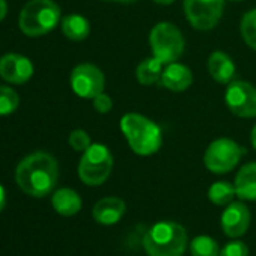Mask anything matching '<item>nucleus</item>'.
Wrapping results in <instances>:
<instances>
[{
    "mask_svg": "<svg viewBox=\"0 0 256 256\" xmlns=\"http://www.w3.org/2000/svg\"><path fill=\"white\" fill-rule=\"evenodd\" d=\"M59 180V164L48 152H34L23 158L16 170L18 187L29 196L44 198L50 194Z\"/></svg>",
    "mask_w": 256,
    "mask_h": 256,
    "instance_id": "1",
    "label": "nucleus"
},
{
    "mask_svg": "<svg viewBox=\"0 0 256 256\" xmlns=\"http://www.w3.org/2000/svg\"><path fill=\"white\" fill-rule=\"evenodd\" d=\"M120 132L130 150L140 157L157 154L163 145L160 125L140 113L124 114L120 119Z\"/></svg>",
    "mask_w": 256,
    "mask_h": 256,
    "instance_id": "2",
    "label": "nucleus"
},
{
    "mask_svg": "<svg viewBox=\"0 0 256 256\" xmlns=\"http://www.w3.org/2000/svg\"><path fill=\"white\" fill-rule=\"evenodd\" d=\"M148 256H182L188 246V235L176 222H158L150 228L142 240Z\"/></svg>",
    "mask_w": 256,
    "mask_h": 256,
    "instance_id": "3",
    "label": "nucleus"
},
{
    "mask_svg": "<svg viewBox=\"0 0 256 256\" xmlns=\"http://www.w3.org/2000/svg\"><path fill=\"white\" fill-rule=\"evenodd\" d=\"M60 17V6L53 0H30L20 14L18 24L24 35L38 38L54 30Z\"/></svg>",
    "mask_w": 256,
    "mask_h": 256,
    "instance_id": "4",
    "label": "nucleus"
},
{
    "mask_svg": "<svg viewBox=\"0 0 256 256\" xmlns=\"http://www.w3.org/2000/svg\"><path fill=\"white\" fill-rule=\"evenodd\" d=\"M113 154L102 144H92L78 163V176L89 187L102 186L113 170Z\"/></svg>",
    "mask_w": 256,
    "mask_h": 256,
    "instance_id": "5",
    "label": "nucleus"
},
{
    "mask_svg": "<svg viewBox=\"0 0 256 256\" xmlns=\"http://www.w3.org/2000/svg\"><path fill=\"white\" fill-rule=\"evenodd\" d=\"M150 46L152 56L162 60L164 65L178 62L184 54L186 40L182 32L169 22L157 23L150 34Z\"/></svg>",
    "mask_w": 256,
    "mask_h": 256,
    "instance_id": "6",
    "label": "nucleus"
},
{
    "mask_svg": "<svg viewBox=\"0 0 256 256\" xmlns=\"http://www.w3.org/2000/svg\"><path fill=\"white\" fill-rule=\"evenodd\" d=\"M246 154V150L240 146L235 140L228 138H220L210 144V146L205 151L204 163L205 168L216 174V175H224L234 170L242 156Z\"/></svg>",
    "mask_w": 256,
    "mask_h": 256,
    "instance_id": "7",
    "label": "nucleus"
},
{
    "mask_svg": "<svg viewBox=\"0 0 256 256\" xmlns=\"http://www.w3.org/2000/svg\"><path fill=\"white\" fill-rule=\"evenodd\" d=\"M182 6L190 26L208 32L220 23L224 12V0H184Z\"/></svg>",
    "mask_w": 256,
    "mask_h": 256,
    "instance_id": "8",
    "label": "nucleus"
},
{
    "mask_svg": "<svg viewBox=\"0 0 256 256\" xmlns=\"http://www.w3.org/2000/svg\"><path fill=\"white\" fill-rule=\"evenodd\" d=\"M72 92L83 100H94L106 89V76L94 64L77 65L70 77Z\"/></svg>",
    "mask_w": 256,
    "mask_h": 256,
    "instance_id": "9",
    "label": "nucleus"
},
{
    "mask_svg": "<svg viewBox=\"0 0 256 256\" xmlns=\"http://www.w3.org/2000/svg\"><path fill=\"white\" fill-rule=\"evenodd\" d=\"M229 112L242 119L256 118V86L248 82H230L224 92Z\"/></svg>",
    "mask_w": 256,
    "mask_h": 256,
    "instance_id": "10",
    "label": "nucleus"
},
{
    "mask_svg": "<svg viewBox=\"0 0 256 256\" xmlns=\"http://www.w3.org/2000/svg\"><path fill=\"white\" fill-rule=\"evenodd\" d=\"M250 220L252 216L247 205L244 202H232L223 211L220 223L224 235L236 240L248 230Z\"/></svg>",
    "mask_w": 256,
    "mask_h": 256,
    "instance_id": "11",
    "label": "nucleus"
},
{
    "mask_svg": "<svg viewBox=\"0 0 256 256\" xmlns=\"http://www.w3.org/2000/svg\"><path fill=\"white\" fill-rule=\"evenodd\" d=\"M34 64L26 56L10 53L0 59V77L12 84L28 83L34 76Z\"/></svg>",
    "mask_w": 256,
    "mask_h": 256,
    "instance_id": "12",
    "label": "nucleus"
},
{
    "mask_svg": "<svg viewBox=\"0 0 256 256\" xmlns=\"http://www.w3.org/2000/svg\"><path fill=\"white\" fill-rule=\"evenodd\" d=\"M126 212V205L120 198L108 196L98 200L92 210L94 220L101 226H113L122 220Z\"/></svg>",
    "mask_w": 256,
    "mask_h": 256,
    "instance_id": "13",
    "label": "nucleus"
},
{
    "mask_svg": "<svg viewBox=\"0 0 256 256\" xmlns=\"http://www.w3.org/2000/svg\"><path fill=\"white\" fill-rule=\"evenodd\" d=\"M193 72L188 66L174 62L164 66L160 84L170 92H184L193 84Z\"/></svg>",
    "mask_w": 256,
    "mask_h": 256,
    "instance_id": "14",
    "label": "nucleus"
},
{
    "mask_svg": "<svg viewBox=\"0 0 256 256\" xmlns=\"http://www.w3.org/2000/svg\"><path fill=\"white\" fill-rule=\"evenodd\" d=\"M206 66L211 78L220 84H229L236 72V66L232 58L222 50H216L210 54Z\"/></svg>",
    "mask_w": 256,
    "mask_h": 256,
    "instance_id": "15",
    "label": "nucleus"
},
{
    "mask_svg": "<svg viewBox=\"0 0 256 256\" xmlns=\"http://www.w3.org/2000/svg\"><path fill=\"white\" fill-rule=\"evenodd\" d=\"M234 186L240 200L256 202V163L244 164L238 170Z\"/></svg>",
    "mask_w": 256,
    "mask_h": 256,
    "instance_id": "16",
    "label": "nucleus"
},
{
    "mask_svg": "<svg viewBox=\"0 0 256 256\" xmlns=\"http://www.w3.org/2000/svg\"><path fill=\"white\" fill-rule=\"evenodd\" d=\"M52 205L54 211L64 217H72L78 214L83 206L80 194L72 188H59L52 198Z\"/></svg>",
    "mask_w": 256,
    "mask_h": 256,
    "instance_id": "17",
    "label": "nucleus"
},
{
    "mask_svg": "<svg viewBox=\"0 0 256 256\" xmlns=\"http://www.w3.org/2000/svg\"><path fill=\"white\" fill-rule=\"evenodd\" d=\"M62 32L70 41L82 42L90 35V23L80 14H70L62 20Z\"/></svg>",
    "mask_w": 256,
    "mask_h": 256,
    "instance_id": "18",
    "label": "nucleus"
},
{
    "mask_svg": "<svg viewBox=\"0 0 256 256\" xmlns=\"http://www.w3.org/2000/svg\"><path fill=\"white\" fill-rule=\"evenodd\" d=\"M164 66L166 65L162 60H158L156 56L144 59L136 68L138 82L142 86H152L156 83H160Z\"/></svg>",
    "mask_w": 256,
    "mask_h": 256,
    "instance_id": "19",
    "label": "nucleus"
},
{
    "mask_svg": "<svg viewBox=\"0 0 256 256\" xmlns=\"http://www.w3.org/2000/svg\"><path fill=\"white\" fill-rule=\"evenodd\" d=\"M236 198L235 186L228 181H217L208 190V199L217 206H228Z\"/></svg>",
    "mask_w": 256,
    "mask_h": 256,
    "instance_id": "20",
    "label": "nucleus"
},
{
    "mask_svg": "<svg viewBox=\"0 0 256 256\" xmlns=\"http://www.w3.org/2000/svg\"><path fill=\"white\" fill-rule=\"evenodd\" d=\"M190 254L192 256H220L218 242L210 235H199L190 242Z\"/></svg>",
    "mask_w": 256,
    "mask_h": 256,
    "instance_id": "21",
    "label": "nucleus"
},
{
    "mask_svg": "<svg viewBox=\"0 0 256 256\" xmlns=\"http://www.w3.org/2000/svg\"><path fill=\"white\" fill-rule=\"evenodd\" d=\"M240 32L244 42L256 52V8L247 11L240 23Z\"/></svg>",
    "mask_w": 256,
    "mask_h": 256,
    "instance_id": "22",
    "label": "nucleus"
},
{
    "mask_svg": "<svg viewBox=\"0 0 256 256\" xmlns=\"http://www.w3.org/2000/svg\"><path fill=\"white\" fill-rule=\"evenodd\" d=\"M20 106L18 94L8 86H0V116L12 114Z\"/></svg>",
    "mask_w": 256,
    "mask_h": 256,
    "instance_id": "23",
    "label": "nucleus"
},
{
    "mask_svg": "<svg viewBox=\"0 0 256 256\" xmlns=\"http://www.w3.org/2000/svg\"><path fill=\"white\" fill-rule=\"evenodd\" d=\"M68 144H70V146L74 151L84 152L92 145V140H90V136L88 134V132H84V130H74V132H71V134L68 138Z\"/></svg>",
    "mask_w": 256,
    "mask_h": 256,
    "instance_id": "24",
    "label": "nucleus"
},
{
    "mask_svg": "<svg viewBox=\"0 0 256 256\" xmlns=\"http://www.w3.org/2000/svg\"><path fill=\"white\" fill-rule=\"evenodd\" d=\"M220 256H248V247L246 242H242L236 238V240L228 242L220 250Z\"/></svg>",
    "mask_w": 256,
    "mask_h": 256,
    "instance_id": "25",
    "label": "nucleus"
},
{
    "mask_svg": "<svg viewBox=\"0 0 256 256\" xmlns=\"http://www.w3.org/2000/svg\"><path fill=\"white\" fill-rule=\"evenodd\" d=\"M92 102H94V108H95L100 114H107V113H110L112 108H113V100H112V96L107 95L106 92H101L100 95H96V96L92 100Z\"/></svg>",
    "mask_w": 256,
    "mask_h": 256,
    "instance_id": "26",
    "label": "nucleus"
},
{
    "mask_svg": "<svg viewBox=\"0 0 256 256\" xmlns=\"http://www.w3.org/2000/svg\"><path fill=\"white\" fill-rule=\"evenodd\" d=\"M6 206V192L4 188V186L0 184V212H2Z\"/></svg>",
    "mask_w": 256,
    "mask_h": 256,
    "instance_id": "27",
    "label": "nucleus"
},
{
    "mask_svg": "<svg viewBox=\"0 0 256 256\" xmlns=\"http://www.w3.org/2000/svg\"><path fill=\"white\" fill-rule=\"evenodd\" d=\"M8 16V4L6 0H0V22H4Z\"/></svg>",
    "mask_w": 256,
    "mask_h": 256,
    "instance_id": "28",
    "label": "nucleus"
},
{
    "mask_svg": "<svg viewBox=\"0 0 256 256\" xmlns=\"http://www.w3.org/2000/svg\"><path fill=\"white\" fill-rule=\"evenodd\" d=\"M102 2H108V4H119V5H132V4H136L138 0H102Z\"/></svg>",
    "mask_w": 256,
    "mask_h": 256,
    "instance_id": "29",
    "label": "nucleus"
},
{
    "mask_svg": "<svg viewBox=\"0 0 256 256\" xmlns=\"http://www.w3.org/2000/svg\"><path fill=\"white\" fill-rule=\"evenodd\" d=\"M250 142H252L253 150L256 151V124H254V125H253V128H252V133H250Z\"/></svg>",
    "mask_w": 256,
    "mask_h": 256,
    "instance_id": "30",
    "label": "nucleus"
},
{
    "mask_svg": "<svg viewBox=\"0 0 256 256\" xmlns=\"http://www.w3.org/2000/svg\"><path fill=\"white\" fill-rule=\"evenodd\" d=\"M152 2L157 4V5H162V6H169V5L175 4L176 0H152Z\"/></svg>",
    "mask_w": 256,
    "mask_h": 256,
    "instance_id": "31",
    "label": "nucleus"
},
{
    "mask_svg": "<svg viewBox=\"0 0 256 256\" xmlns=\"http://www.w3.org/2000/svg\"><path fill=\"white\" fill-rule=\"evenodd\" d=\"M230 2H242V0H230Z\"/></svg>",
    "mask_w": 256,
    "mask_h": 256,
    "instance_id": "32",
    "label": "nucleus"
}]
</instances>
